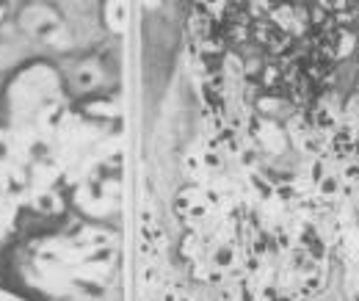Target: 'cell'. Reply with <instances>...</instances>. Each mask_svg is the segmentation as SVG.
Segmentation results:
<instances>
[{"mask_svg":"<svg viewBox=\"0 0 359 301\" xmlns=\"http://www.w3.org/2000/svg\"><path fill=\"white\" fill-rule=\"evenodd\" d=\"M147 3H149V6H158V0H147Z\"/></svg>","mask_w":359,"mask_h":301,"instance_id":"obj_2","label":"cell"},{"mask_svg":"<svg viewBox=\"0 0 359 301\" xmlns=\"http://www.w3.org/2000/svg\"><path fill=\"white\" fill-rule=\"evenodd\" d=\"M108 17L114 22V28H119L122 17H125V8H122V0H108Z\"/></svg>","mask_w":359,"mask_h":301,"instance_id":"obj_1","label":"cell"}]
</instances>
